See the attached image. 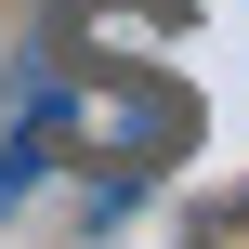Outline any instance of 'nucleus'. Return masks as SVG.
<instances>
[{"label":"nucleus","instance_id":"f257e3e1","mask_svg":"<svg viewBox=\"0 0 249 249\" xmlns=\"http://www.w3.org/2000/svg\"><path fill=\"white\" fill-rule=\"evenodd\" d=\"M39 118L66 158H105V171H158L197 144V105L144 66H92V79H39Z\"/></svg>","mask_w":249,"mask_h":249},{"label":"nucleus","instance_id":"f03ea898","mask_svg":"<svg viewBox=\"0 0 249 249\" xmlns=\"http://www.w3.org/2000/svg\"><path fill=\"white\" fill-rule=\"evenodd\" d=\"M79 39H92V53H131V39H184V0H79Z\"/></svg>","mask_w":249,"mask_h":249},{"label":"nucleus","instance_id":"7ed1b4c3","mask_svg":"<svg viewBox=\"0 0 249 249\" xmlns=\"http://www.w3.org/2000/svg\"><path fill=\"white\" fill-rule=\"evenodd\" d=\"M39 158H53V118H39V79H26V92H13V131H0V210H26Z\"/></svg>","mask_w":249,"mask_h":249},{"label":"nucleus","instance_id":"20e7f679","mask_svg":"<svg viewBox=\"0 0 249 249\" xmlns=\"http://www.w3.org/2000/svg\"><path fill=\"white\" fill-rule=\"evenodd\" d=\"M210 249H249V197H223V210H210Z\"/></svg>","mask_w":249,"mask_h":249}]
</instances>
